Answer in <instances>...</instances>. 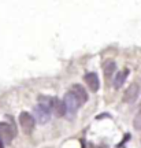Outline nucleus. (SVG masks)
I'll list each match as a JSON object with an SVG mask.
<instances>
[{"label": "nucleus", "mask_w": 141, "mask_h": 148, "mask_svg": "<svg viewBox=\"0 0 141 148\" xmlns=\"http://www.w3.org/2000/svg\"><path fill=\"white\" fill-rule=\"evenodd\" d=\"M19 125H21L22 130L26 133V134H30L33 132V129H34L36 119H34V116L31 115L30 112L23 111V112H21V115H19Z\"/></svg>", "instance_id": "1"}, {"label": "nucleus", "mask_w": 141, "mask_h": 148, "mask_svg": "<svg viewBox=\"0 0 141 148\" xmlns=\"http://www.w3.org/2000/svg\"><path fill=\"white\" fill-rule=\"evenodd\" d=\"M115 69H116V66H115L114 62H112V60H107V62L104 63V66H103L104 75L107 77V78H110L111 75L115 73Z\"/></svg>", "instance_id": "11"}, {"label": "nucleus", "mask_w": 141, "mask_h": 148, "mask_svg": "<svg viewBox=\"0 0 141 148\" xmlns=\"http://www.w3.org/2000/svg\"><path fill=\"white\" fill-rule=\"evenodd\" d=\"M49 118H51V110L40 104L34 107V119H37L38 123H45L49 121Z\"/></svg>", "instance_id": "5"}, {"label": "nucleus", "mask_w": 141, "mask_h": 148, "mask_svg": "<svg viewBox=\"0 0 141 148\" xmlns=\"http://www.w3.org/2000/svg\"><path fill=\"white\" fill-rule=\"evenodd\" d=\"M55 100H56V99L52 97V96H40V97H38V104L47 107L48 110H53Z\"/></svg>", "instance_id": "10"}, {"label": "nucleus", "mask_w": 141, "mask_h": 148, "mask_svg": "<svg viewBox=\"0 0 141 148\" xmlns=\"http://www.w3.org/2000/svg\"><path fill=\"white\" fill-rule=\"evenodd\" d=\"M53 112L56 114V116L66 115V114H67V107L64 104V101L56 99V100H55V106H53Z\"/></svg>", "instance_id": "9"}, {"label": "nucleus", "mask_w": 141, "mask_h": 148, "mask_svg": "<svg viewBox=\"0 0 141 148\" xmlns=\"http://www.w3.org/2000/svg\"><path fill=\"white\" fill-rule=\"evenodd\" d=\"M63 101H64V104L67 107L68 114H75L77 110L79 108V106H81V101H79L78 97L73 93V90H70V92H67V93L64 95Z\"/></svg>", "instance_id": "2"}, {"label": "nucleus", "mask_w": 141, "mask_h": 148, "mask_svg": "<svg viewBox=\"0 0 141 148\" xmlns=\"http://www.w3.org/2000/svg\"><path fill=\"white\" fill-rule=\"evenodd\" d=\"M71 90H73L74 95L79 99L81 104H84V103L88 101V93H86V90L84 89V86H81V85H78V84H74L73 88H71Z\"/></svg>", "instance_id": "7"}, {"label": "nucleus", "mask_w": 141, "mask_h": 148, "mask_svg": "<svg viewBox=\"0 0 141 148\" xmlns=\"http://www.w3.org/2000/svg\"><path fill=\"white\" fill-rule=\"evenodd\" d=\"M133 126L136 130H141V110L137 112L134 119H133Z\"/></svg>", "instance_id": "12"}, {"label": "nucleus", "mask_w": 141, "mask_h": 148, "mask_svg": "<svg viewBox=\"0 0 141 148\" xmlns=\"http://www.w3.org/2000/svg\"><path fill=\"white\" fill-rule=\"evenodd\" d=\"M85 82L88 85V88L90 89V92H97L100 88V79L99 75L96 73H88L85 75Z\"/></svg>", "instance_id": "6"}, {"label": "nucleus", "mask_w": 141, "mask_h": 148, "mask_svg": "<svg viewBox=\"0 0 141 148\" xmlns=\"http://www.w3.org/2000/svg\"><path fill=\"white\" fill-rule=\"evenodd\" d=\"M15 136V127L8 125L7 122H0V140L4 143H11V140Z\"/></svg>", "instance_id": "3"}, {"label": "nucleus", "mask_w": 141, "mask_h": 148, "mask_svg": "<svg viewBox=\"0 0 141 148\" xmlns=\"http://www.w3.org/2000/svg\"><path fill=\"white\" fill-rule=\"evenodd\" d=\"M127 74H129V70H123V71H119V73H116L114 75V79H112V82H114V86L118 89L120 86H123L126 81V77H127Z\"/></svg>", "instance_id": "8"}, {"label": "nucleus", "mask_w": 141, "mask_h": 148, "mask_svg": "<svg viewBox=\"0 0 141 148\" xmlns=\"http://www.w3.org/2000/svg\"><path fill=\"white\" fill-rule=\"evenodd\" d=\"M138 95H140V86H138V84L133 82V84H130L126 88L125 95H123V101H126V103H133V101L137 100Z\"/></svg>", "instance_id": "4"}]
</instances>
